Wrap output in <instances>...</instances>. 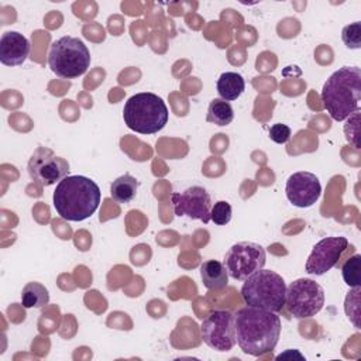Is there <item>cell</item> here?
I'll return each instance as SVG.
<instances>
[{
  "instance_id": "cell-1",
  "label": "cell",
  "mask_w": 361,
  "mask_h": 361,
  "mask_svg": "<svg viewBox=\"0 0 361 361\" xmlns=\"http://www.w3.org/2000/svg\"><path fill=\"white\" fill-rule=\"evenodd\" d=\"M237 344L243 353L259 357L271 353L281 336V319L275 312L243 307L234 314Z\"/></svg>"
},
{
  "instance_id": "cell-2",
  "label": "cell",
  "mask_w": 361,
  "mask_h": 361,
  "mask_svg": "<svg viewBox=\"0 0 361 361\" xmlns=\"http://www.w3.org/2000/svg\"><path fill=\"white\" fill-rule=\"evenodd\" d=\"M102 192L94 180L82 175L65 176L54 190V207L68 221L89 219L100 204Z\"/></svg>"
},
{
  "instance_id": "cell-3",
  "label": "cell",
  "mask_w": 361,
  "mask_h": 361,
  "mask_svg": "<svg viewBox=\"0 0 361 361\" xmlns=\"http://www.w3.org/2000/svg\"><path fill=\"white\" fill-rule=\"evenodd\" d=\"M361 69L343 66L333 72L322 87V102L330 117L343 121L360 110Z\"/></svg>"
},
{
  "instance_id": "cell-4",
  "label": "cell",
  "mask_w": 361,
  "mask_h": 361,
  "mask_svg": "<svg viewBox=\"0 0 361 361\" xmlns=\"http://www.w3.org/2000/svg\"><path fill=\"white\" fill-rule=\"evenodd\" d=\"M168 107L155 93L141 92L133 94L124 104L126 126L140 134H155L168 123Z\"/></svg>"
},
{
  "instance_id": "cell-5",
  "label": "cell",
  "mask_w": 361,
  "mask_h": 361,
  "mask_svg": "<svg viewBox=\"0 0 361 361\" xmlns=\"http://www.w3.org/2000/svg\"><path fill=\"white\" fill-rule=\"evenodd\" d=\"M240 292L247 306L276 313L285 306L286 283L275 271L262 268L244 279Z\"/></svg>"
},
{
  "instance_id": "cell-6",
  "label": "cell",
  "mask_w": 361,
  "mask_h": 361,
  "mask_svg": "<svg viewBox=\"0 0 361 361\" xmlns=\"http://www.w3.org/2000/svg\"><path fill=\"white\" fill-rule=\"evenodd\" d=\"M48 65L56 76L75 79L89 69L90 52L80 38L63 35L51 44Z\"/></svg>"
},
{
  "instance_id": "cell-7",
  "label": "cell",
  "mask_w": 361,
  "mask_h": 361,
  "mask_svg": "<svg viewBox=\"0 0 361 361\" xmlns=\"http://www.w3.org/2000/svg\"><path fill=\"white\" fill-rule=\"evenodd\" d=\"M285 305L296 319L313 317L324 306V290L316 281L299 278L286 286Z\"/></svg>"
},
{
  "instance_id": "cell-8",
  "label": "cell",
  "mask_w": 361,
  "mask_h": 361,
  "mask_svg": "<svg viewBox=\"0 0 361 361\" xmlns=\"http://www.w3.org/2000/svg\"><path fill=\"white\" fill-rule=\"evenodd\" d=\"M265 258L267 255L262 245L252 241H241L230 247L224 257V265L228 276L244 281L264 268Z\"/></svg>"
},
{
  "instance_id": "cell-9",
  "label": "cell",
  "mask_w": 361,
  "mask_h": 361,
  "mask_svg": "<svg viewBox=\"0 0 361 361\" xmlns=\"http://www.w3.org/2000/svg\"><path fill=\"white\" fill-rule=\"evenodd\" d=\"M200 331L203 341L220 353L230 351L237 343L234 314L228 310L210 312L203 319Z\"/></svg>"
},
{
  "instance_id": "cell-10",
  "label": "cell",
  "mask_w": 361,
  "mask_h": 361,
  "mask_svg": "<svg viewBox=\"0 0 361 361\" xmlns=\"http://www.w3.org/2000/svg\"><path fill=\"white\" fill-rule=\"evenodd\" d=\"M28 173L32 180L41 186H49L56 182H61L69 172V162L56 155L52 149L47 147H38L30 161H28Z\"/></svg>"
},
{
  "instance_id": "cell-11",
  "label": "cell",
  "mask_w": 361,
  "mask_h": 361,
  "mask_svg": "<svg viewBox=\"0 0 361 361\" xmlns=\"http://www.w3.org/2000/svg\"><path fill=\"white\" fill-rule=\"evenodd\" d=\"M173 213L178 217L186 216L193 220H200L204 224L210 221L212 200L209 192L202 186H190L183 192H176L171 197Z\"/></svg>"
},
{
  "instance_id": "cell-12",
  "label": "cell",
  "mask_w": 361,
  "mask_h": 361,
  "mask_svg": "<svg viewBox=\"0 0 361 361\" xmlns=\"http://www.w3.org/2000/svg\"><path fill=\"white\" fill-rule=\"evenodd\" d=\"M348 240L345 237H326L316 243L306 261V272L310 275H324L337 265L341 254L347 250Z\"/></svg>"
},
{
  "instance_id": "cell-13",
  "label": "cell",
  "mask_w": 361,
  "mask_h": 361,
  "mask_svg": "<svg viewBox=\"0 0 361 361\" xmlns=\"http://www.w3.org/2000/svg\"><path fill=\"white\" fill-rule=\"evenodd\" d=\"M285 193L293 206L306 209L319 200L322 195V185L314 173L299 171L288 178Z\"/></svg>"
},
{
  "instance_id": "cell-14",
  "label": "cell",
  "mask_w": 361,
  "mask_h": 361,
  "mask_svg": "<svg viewBox=\"0 0 361 361\" xmlns=\"http://www.w3.org/2000/svg\"><path fill=\"white\" fill-rule=\"evenodd\" d=\"M30 41L18 31H7L0 38V62L6 66L21 65L28 54Z\"/></svg>"
},
{
  "instance_id": "cell-15",
  "label": "cell",
  "mask_w": 361,
  "mask_h": 361,
  "mask_svg": "<svg viewBox=\"0 0 361 361\" xmlns=\"http://www.w3.org/2000/svg\"><path fill=\"white\" fill-rule=\"evenodd\" d=\"M200 278L209 290L224 289L228 283V272L226 265L217 259H207L200 265Z\"/></svg>"
},
{
  "instance_id": "cell-16",
  "label": "cell",
  "mask_w": 361,
  "mask_h": 361,
  "mask_svg": "<svg viewBox=\"0 0 361 361\" xmlns=\"http://www.w3.org/2000/svg\"><path fill=\"white\" fill-rule=\"evenodd\" d=\"M216 89L223 100L231 102L243 94L245 89V80L237 72H224L217 79Z\"/></svg>"
},
{
  "instance_id": "cell-17",
  "label": "cell",
  "mask_w": 361,
  "mask_h": 361,
  "mask_svg": "<svg viewBox=\"0 0 361 361\" xmlns=\"http://www.w3.org/2000/svg\"><path fill=\"white\" fill-rule=\"evenodd\" d=\"M137 190L138 180L128 173H124L114 179L110 186L111 199L117 203H130L135 197Z\"/></svg>"
},
{
  "instance_id": "cell-18",
  "label": "cell",
  "mask_w": 361,
  "mask_h": 361,
  "mask_svg": "<svg viewBox=\"0 0 361 361\" xmlns=\"http://www.w3.org/2000/svg\"><path fill=\"white\" fill-rule=\"evenodd\" d=\"M48 302H49V292L39 282H28L21 290V305L25 309L42 307Z\"/></svg>"
},
{
  "instance_id": "cell-19",
  "label": "cell",
  "mask_w": 361,
  "mask_h": 361,
  "mask_svg": "<svg viewBox=\"0 0 361 361\" xmlns=\"http://www.w3.org/2000/svg\"><path fill=\"white\" fill-rule=\"evenodd\" d=\"M234 118L233 107L223 99H213L207 107L206 121L216 126H228Z\"/></svg>"
},
{
  "instance_id": "cell-20",
  "label": "cell",
  "mask_w": 361,
  "mask_h": 361,
  "mask_svg": "<svg viewBox=\"0 0 361 361\" xmlns=\"http://www.w3.org/2000/svg\"><path fill=\"white\" fill-rule=\"evenodd\" d=\"M360 265H361V255L354 254L341 267L343 279L350 288H358L360 286V282H361Z\"/></svg>"
},
{
  "instance_id": "cell-21",
  "label": "cell",
  "mask_w": 361,
  "mask_h": 361,
  "mask_svg": "<svg viewBox=\"0 0 361 361\" xmlns=\"http://www.w3.org/2000/svg\"><path fill=\"white\" fill-rule=\"evenodd\" d=\"M341 39L347 48L360 49L361 48V23L355 21L345 25L341 31Z\"/></svg>"
},
{
  "instance_id": "cell-22",
  "label": "cell",
  "mask_w": 361,
  "mask_h": 361,
  "mask_svg": "<svg viewBox=\"0 0 361 361\" xmlns=\"http://www.w3.org/2000/svg\"><path fill=\"white\" fill-rule=\"evenodd\" d=\"M210 220L217 226H226L231 220V206L226 200H219L210 210Z\"/></svg>"
},
{
  "instance_id": "cell-23",
  "label": "cell",
  "mask_w": 361,
  "mask_h": 361,
  "mask_svg": "<svg viewBox=\"0 0 361 361\" xmlns=\"http://www.w3.org/2000/svg\"><path fill=\"white\" fill-rule=\"evenodd\" d=\"M290 134H292L290 128L282 123H276L269 128V138L276 144L288 142L290 138Z\"/></svg>"
}]
</instances>
